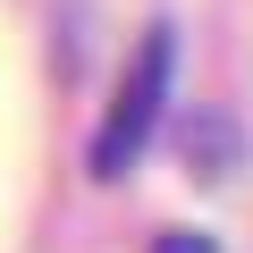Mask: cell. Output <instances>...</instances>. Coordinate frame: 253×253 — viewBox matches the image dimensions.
<instances>
[{"instance_id": "1", "label": "cell", "mask_w": 253, "mask_h": 253, "mask_svg": "<svg viewBox=\"0 0 253 253\" xmlns=\"http://www.w3.org/2000/svg\"><path fill=\"white\" fill-rule=\"evenodd\" d=\"M169 68H177V42H169V26H152L144 51L126 59L118 93H110V118L93 126V177H126L144 161L152 126H161V101H169Z\"/></svg>"}, {"instance_id": "2", "label": "cell", "mask_w": 253, "mask_h": 253, "mask_svg": "<svg viewBox=\"0 0 253 253\" xmlns=\"http://www.w3.org/2000/svg\"><path fill=\"white\" fill-rule=\"evenodd\" d=\"M152 253H219V245H211V236H203V228H169V236H161V245H152Z\"/></svg>"}]
</instances>
